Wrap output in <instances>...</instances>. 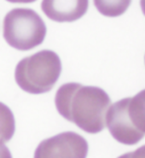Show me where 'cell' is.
<instances>
[{
	"label": "cell",
	"instance_id": "obj_10",
	"mask_svg": "<svg viewBox=\"0 0 145 158\" xmlns=\"http://www.w3.org/2000/svg\"><path fill=\"white\" fill-rule=\"evenodd\" d=\"M118 158H145V144L138 148L136 151L126 153Z\"/></svg>",
	"mask_w": 145,
	"mask_h": 158
},
{
	"label": "cell",
	"instance_id": "obj_5",
	"mask_svg": "<svg viewBox=\"0 0 145 158\" xmlns=\"http://www.w3.org/2000/svg\"><path fill=\"white\" fill-rule=\"evenodd\" d=\"M128 98L116 102L109 107L106 114V126L113 138L119 143L133 145L144 138L130 122L127 113Z\"/></svg>",
	"mask_w": 145,
	"mask_h": 158
},
{
	"label": "cell",
	"instance_id": "obj_1",
	"mask_svg": "<svg viewBox=\"0 0 145 158\" xmlns=\"http://www.w3.org/2000/svg\"><path fill=\"white\" fill-rule=\"evenodd\" d=\"M58 113L87 133H98L106 127L111 105L108 93L100 87L70 82L61 85L55 97Z\"/></svg>",
	"mask_w": 145,
	"mask_h": 158
},
{
	"label": "cell",
	"instance_id": "obj_8",
	"mask_svg": "<svg viewBox=\"0 0 145 158\" xmlns=\"http://www.w3.org/2000/svg\"><path fill=\"white\" fill-rule=\"evenodd\" d=\"M95 7L102 15L117 17L123 15L130 6L131 0H93Z\"/></svg>",
	"mask_w": 145,
	"mask_h": 158
},
{
	"label": "cell",
	"instance_id": "obj_9",
	"mask_svg": "<svg viewBox=\"0 0 145 158\" xmlns=\"http://www.w3.org/2000/svg\"><path fill=\"white\" fill-rule=\"evenodd\" d=\"M15 131V121L11 110L0 102V144L12 139Z\"/></svg>",
	"mask_w": 145,
	"mask_h": 158
},
{
	"label": "cell",
	"instance_id": "obj_6",
	"mask_svg": "<svg viewBox=\"0 0 145 158\" xmlns=\"http://www.w3.org/2000/svg\"><path fill=\"white\" fill-rule=\"evenodd\" d=\"M89 0H42L44 14L56 22H72L87 12Z\"/></svg>",
	"mask_w": 145,
	"mask_h": 158
},
{
	"label": "cell",
	"instance_id": "obj_11",
	"mask_svg": "<svg viewBox=\"0 0 145 158\" xmlns=\"http://www.w3.org/2000/svg\"><path fill=\"white\" fill-rule=\"evenodd\" d=\"M0 158H12L10 151L4 144H0Z\"/></svg>",
	"mask_w": 145,
	"mask_h": 158
},
{
	"label": "cell",
	"instance_id": "obj_12",
	"mask_svg": "<svg viewBox=\"0 0 145 158\" xmlns=\"http://www.w3.org/2000/svg\"><path fill=\"white\" fill-rule=\"evenodd\" d=\"M6 1L13 4H31L35 2L36 0H6Z\"/></svg>",
	"mask_w": 145,
	"mask_h": 158
},
{
	"label": "cell",
	"instance_id": "obj_2",
	"mask_svg": "<svg viewBox=\"0 0 145 158\" xmlns=\"http://www.w3.org/2000/svg\"><path fill=\"white\" fill-rule=\"evenodd\" d=\"M61 72L59 56L50 50H43L19 62L14 70V79L24 92L42 94L54 87Z\"/></svg>",
	"mask_w": 145,
	"mask_h": 158
},
{
	"label": "cell",
	"instance_id": "obj_7",
	"mask_svg": "<svg viewBox=\"0 0 145 158\" xmlns=\"http://www.w3.org/2000/svg\"><path fill=\"white\" fill-rule=\"evenodd\" d=\"M127 113L135 128L145 134V89L128 98Z\"/></svg>",
	"mask_w": 145,
	"mask_h": 158
},
{
	"label": "cell",
	"instance_id": "obj_4",
	"mask_svg": "<svg viewBox=\"0 0 145 158\" xmlns=\"http://www.w3.org/2000/svg\"><path fill=\"white\" fill-rule=\"evenodd\" d=\"M88 143L74 132H61L40 142L34 158H86Z\"/></svg>",
	"mask_w": 145,
	"mask_h": 158
},
{
	"label": "cell",
	"instance_id": "obj_3",
	"mask_svg": "<svg viewBox=\"0 0 145 158\" xmlns=\"http://www.w3.org/2000/svg\"><path fill=\"white\" fill-rule=\"evenodd\" d=\"M46 26L40 15L31 9L15 8L4 19V38L9 45L27 52L44 40Z\"/></svg>",
	"mask_w": 145,
	"mask_h": 158
},
{
	"label": "cell",
	"instance_id": "obj_13",
	"mask_svg": "<svg viewBox=\"0 0 145 158\" xmlns=\"http://www.w3.org/2000/svg\"><path fill=\"white\" fill-rule=\"evenodd\" d=\"M140 5H141L142 11L145 15V0H140Z\"/></svg>",
	"mask_w": 145,
	"mask_h": 158
}]
</instances>
